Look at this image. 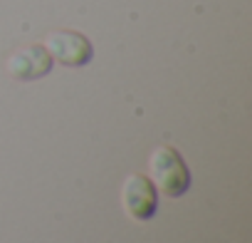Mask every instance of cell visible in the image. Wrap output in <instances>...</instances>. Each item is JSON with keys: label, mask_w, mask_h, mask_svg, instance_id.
<instances>
[{"label": "cell", "mask_w": 252, "mask_h": 243, "mask_svg": "<svg viewBox=\"0 0 252 243\" xmlns=\"http://www.w3.org/2000/svg\"><path fill=\"white\" fill-rule=\"evenodd\" d=\"M149 171H151L149 179L154 181V186L171 199H178L190 189V171L181 152L173 147H166V144L156 147L149 157Z\"/></svg>", "instance_id": "1"}, {"label": "cell", "mask_w": 252, "mask_h": 243, "mask_svg": "<svg viewBox=\"0 0 252 243\" xmlns=\"http://www.w3.org/2000/svg\"><path fill=\"white\" fill-rule=\"evenodd\" d=\"M42 47L47 50L52 62H60L64 67H84L94 55L92 42L77 30H55L45 38Z\"/></svg>", "instance_id": "2"}, {"label": "cell", "mask_w": 252, "mask_h": 243, "mask_svg": "<svg viewBox=\"0 0 252 243\" xmlns=\"http://www.w3.org/2000/svg\"><path fill=\"white\" fill-rule=\"evenodd\" d=\"M124 211L134 221H151L158 211V189L144 174H131L121 186Z\"/></svg>", "instance_id": "3"}, {"label": "cell", "mask_w": 252, "mask_h": 243, "mask_svg": "<svg viewBox=\"0 0 252 243\" xmlns=\"http://www.w3.org/2000/svg\"><path fill=\"white\" fill-rule=\"evenodd\" d=\"M50 70H52V57L47 55V50L42 45L20 47L18 52H13L8 57V72L23 82L42 80L45 75H50Z\"/></svg>", "instance_id": "4"}]
</instances>
